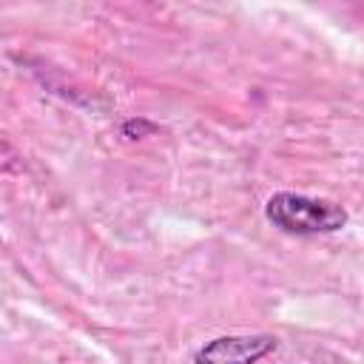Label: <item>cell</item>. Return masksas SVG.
I'll list each match as a JSON object with an SVG mask.
<instances>
[{
  "label": "cell",
  "instance_id": "cell-1",
  "mask_svg": "<svg viewBox=\"0 0 364 364\" xmlns=\"http://www.w3.org/2000/svg\"><path fill=\"white\" fill-rule=\"evenodd\" d=\"M267 222H273L284 233L296 236H316V233H336L347 225V210L330 199H316L304 193H273L264 205Z\"/></svg>",
  "mask_w": 364,
  "mask_h": 364
},
{
  "label": "cell",
  "instance_id": "cell-3",
  "mask_svg": "<svg viewBox=\"0 0 364 364\" xmlns=\"http://www.w3.org/2000/svg\"><path fill=\"white\" fill-rule=\"evenodd\" d=\"M131 131H154V125H148V122H125V134H131Z\"/></svg>",
  "mask_w": 364,
  "mask_h": 364
},
{
  "label": "cell",
  "instance_id": "cell-2",
  "mask_svg": "<svg viewBox=\"0 0 364 364\" xmlns=\"http://www.w3.org/2000/svg\"><path fill=\"white\" fill-rule=\"evenodd\" d=\"M276 350L273 336H222L196 353V364H253Z\"/></svg>",
  "mask_w": 364,
  "mask_h": 364
}]
</instances>
